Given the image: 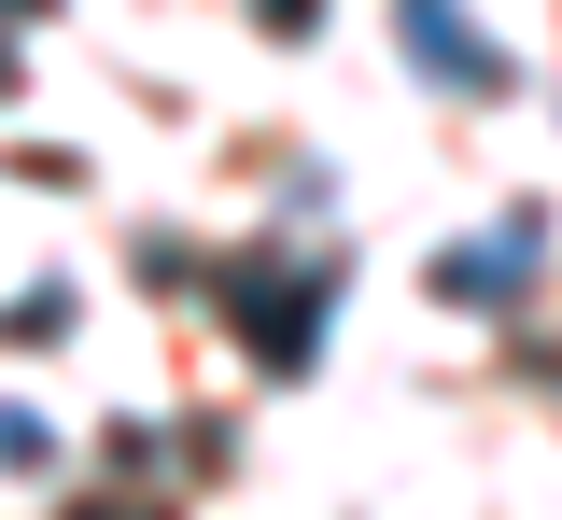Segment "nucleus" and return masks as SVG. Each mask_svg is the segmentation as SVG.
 <instances>
[{"label": "nucleus", "instance_id": "1", "mask_svg": "<svg viewBox=\"0 0 562 520\" xmlns=\"http://www.w3.org/2000/svg\"><path fill=\"white\" fill-rule=\"evenodd\" d=\"M394 14H408V57H422L436 84H464V99H492V84H506V57L464 29V0H394Z\"/></svg>", "mask_w": 562, "mask_h": 520}, {"label": "nucleus", "instance_id": "2", "mask_svg": "<svg viewBox=\"0 0 562 520\" xmlns=\"http://www.w3.org/2000/svg\"><path fill=\"white\" fill-rule=\"evenodd\" d=\"M520 268H535V212L506 225V239H464V253H450L436 282H450V296H520Z\"/></svg>", "mask_w": 562, "mask_h": 520}, {"label": "nucleus", "instance_id": "3", "mask_svg": "<svg viewBox=\"0 0 562 520\" xmlns=\"http://www.w3.org/2000/svg\"><path fill=\"white\" fill-rule=\"evenodd\" d=\"M310 14H324V0H268V29H281V43H295V29H310Z\"/></svg>", "mask_w": 562, "mask_h": 520}]
</instances>
